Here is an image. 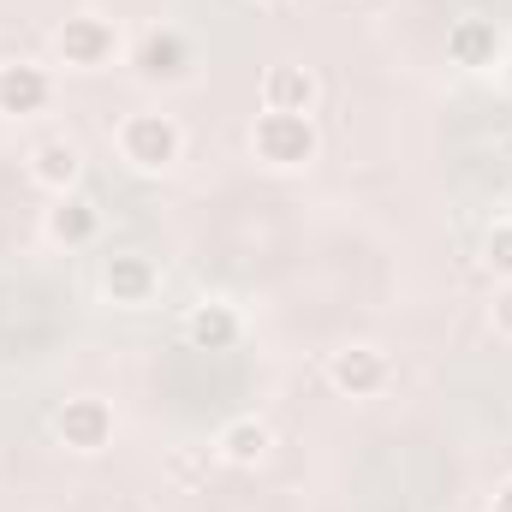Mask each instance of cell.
<instances>
[{"mask_svg": "<svg viewBox=\"0 0 512 512\" xmlns=\"http://www.w3.org/2000/svg\"><path fill=\"white\" fill-rule=\"evenodd\" d=\"M256 6H286V0H256Z\"/></svg>", "mask_w": 512, "mask_h": 512, "instance_id": "obj_18", "label": "cell"}, {"mask_svg": "<svg viewBox=\"0 0 512 512\" xmlns=\"http://www.w3.org/2000/svg\"><path fill=\"white\" fill-rule=\"evenodd\" d=\"M239 334H245V322H239V310L221 304V298H203V304L185 316V340H191L197 352H233Z\"/></svg>", "mask_w": 512, "mask_h": 512, "instance_id": "obj_12", "label": "cell"}, {"mask_svg": "<svg viewBox=\"0 0 512 512\" xmlns=\"http://www.w3.org/2000/svg\"><path fill=\"white\" fill-rule=\"evenodd\" d=\"M114 143H120V161L137 167V173H167L185 155V131H179L173 114H126Z\"/></svg>", "mask_w": 512, "mask_h": 512, "instance_id": "obj_1", "label": "cell"}, {"mask_svg": "<svg viewBox=\"0 0 512 512\" xmlns=\"http://www.w3.org/2000/svg\"><path fill=\"white\" fill-rule=\"evenodd\" d=\"M54 435H60V447H66V453L96 459V453L114 441V405H108V399H96V393H72V399L54 411Z\"/></svg>", "mask_w": 512, "mask_h": 512, "instance_id": "obj_4", "label": "cell"}, {"mask_svg": "<svg viewBox=\"0 0 512 512\" xmlns=\"http://www.w3.org/2000/svg\"><path fill=\"white\" fill-rule=\"evenodd\" d=\"M251 149H256V161L292 173V167H310L322 155V131H316L310 114H256Z\"/></svg>", "mask_w": 512, "mask_h": 512, "instance_id": "obj_2", "label": "cell"}, {"mask_svg": "<svg viewBox=\"0 0 512 512\" xmlns=\"http://www.w3.org/2000/svg\"><path fill=\"white\" fill-rule=\"evenodd\" d=\"M316 102H322V84H316L310 66L274 60L262 72V114H316Z\"/></svg>", "mask_w": 512, "mask_h": 512, "instance_id": "obj_6", "label": "cell"}, {"mask_svg": "<svg viewBox=\"0 0 512 512\" xmlns=\"http://www.w3.org/2000/svg\"><path fill=\"white\" fill-rule=\"evenodd\" d=\"M54 102V78L36 60H6L0 66V114L6 120H36Z\"/></svg>", "mask_w": 512, "mask_h": 512, "instance_id": "obj_8", "label": "cell"}, {"mask_svg": "<svg viewBox=\"0 0 512 512\" xmlns=\"http://www.w3.org/2000/svg\"><path fill=\"white\" fill-rule=\"evenodd\" d=\"M54 54H60V66H72V72H102V66L120 54V30H114V18H102V12H72V18L54 30Z\"/></svg>", "mask_w": 512, "mask_h": 512, "instance_id": "obj_3", "label": "cell"}, {"mask_svg": "<svg viewBox=\"0 0 512 512\" xmlns=\"http://www.w3.org/2000/svg\"><path fill=\"white\" fill-rule=\"evenodd\" d=\"M483 262H489L501 280H512V221L489 227V239H483Z\"/></svg>", "mask_w": 512, "mask_h": 512, "instance_id": "obj_15", "label": "cell"}, {"mask_svg": "<svg viewBox=\"0 0 512 512\" xmlns=\"http://www.w3.org/2000/svg\"><path fill=\"white\" fill-rule=\"evenodd\" d=\"M328 387L340 399H376L387 387V358L376 346H340L328 352Z\"/></svg>", "mask_w": 512, "mask_h": 512, "instance_id": "obj_7", "label": "cell"}, {"mask_svg": "<svg viewBox=\"0 0 512 512\" xmlns=\"http://www.w3.org/2000/svg\"><path fill=\"white\" fill-rule=\"evenodd\" d=\"M42 233H48L54 245H66V251H84V245H96V233H102V209H96L90 197L66 191V197H60V203L48 209Z\"/></svg>", "mask_w": 512, "mask_h": 512, "instance_id": "obj_11", "label": "cell"}, {"mask_svg": "<svg viewBox=\"0 0 512 512\" xmlns=\"http://www.w3.org/2000/svg\"><path fill=\"white\" fill-rule=\"evenodd\" d=\"M102 292H108L114 304L137 310V304H149V298L161 292V268H155L149 256H137V251H114L108 262H102Z\"/></svg>", "mask_w": 512, "mask_h": 512, "instance_id": "obj_9", "label": "cell"}, {"mask_svg": "<svg viewBox=\"0 0 512 512\" xmlns=\"http://www.w3.org/2000/svg\"><path fill=\"white\" fill-rule=\"evenodd\" d=\"M268 447H274V429H268L262 417H233V423L215 435V459L233 465V471H256V465L268 459Z\"/></svg>", "mask_w": 512, "mask_h": 512, "instance_id": "obj_13", "label": "cell"}, {"mask_svg": "<svg viewBox=\"0 0 512 512\" xmlns=\"http://www.w3.org/2000/svg\"><path fill=\"white\" fill-rule=\"evenodd\" d=\"M489 512H512V477H507V483H495V501H489Z\"/></svg>", "mask_w": 512, "mask_h": 512, "instance_id": "obj_17", "label": "cell"}, {"mask_svg": "<svg viewBox=\"0 0 512 512\" xmlns=\"http://www.w3.org/2000/svg\"><path fill=\"white\" fill-rule=\"evenodd\" d=\"M447 54H453V66H495V54H501V36H495V24L489 18H459L453 30H447Z\"/></svg>", "mask_w": 512, "mask_h": 512, "instance_id": "obj_14", "label": "cell"}, {"mask_svg": "<svg viewBox=\"0 0 512 512\" xmlns=\"http://www.w3.org/2000/svg\"><path fill=\"white\" fill-rule=\"evenodd\" d=\"M507 209H512V203H507ZM507 221H512V215H507Z\"/></svg>", "mask_w": 512, "mask_h": 512, "instance_id": "obj_19", "label": "cell"}, {"mask_svg": "<svg viewBox=\"0 0 512 512\" xmlns=\"http://www.w3.org/2000/svg\"><path fill=\"white\" fill-rule=\"evenodd\" d=\"M489 322H495V334H501V340H512V280L495 292V304H489Z\"/></svg>", "mask_w": 512, "mask_h": 512, "instance_id": "obj_16", "label": "cell"}, {"mask_svg": "<svg viewBox=\"0 0 512 512\" xmlns=\"http://www.w3.org/2000/svg\"><path fill=\"white\" fill-rule=\"evenodd\" d=\"M131 66H137V78H143V84H185V78H191V42H185L173 24L143 30V36H137Z\"/></svg>", "mask_w": 512, "mask_h": 512, "instance_id": "obj_5", "label": "cell"}, {"mask_svg": "<svg viewBox=\"0 0 512 512\" xmlns=\"http://www.w3.org/2000/svg\"><path fill=\"white\" fill-rule=\"evenodd\" d=\"M30 179H36L42 191H54V197L78 191V179H84V149H78L72 137H42V143L30 149Z\"/></svg>", "mask_w": 512, "mask_h": 512, "instance_id": "obj_10", "label": "cell"}]
</instances>
